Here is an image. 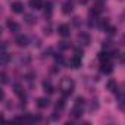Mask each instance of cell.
<instances>
[{
  "instance_id": "18",
  "label": "cell",
  "mask_w": 125,
  "mask_h": 125,
  "mask_svg": "<svg viewBox=\"0 0 125 125\" xmlns=\"http://www.w3.org/2000/svg\"><path fill=\"white\" fill-rule=\"evenodd\" d=\"M62 10H63V13H71L72 10H74V6H72V3H69V2H66V3H63V9H62Z\"/></svg>"
},
{
  "instance_id": "37",
  "label": "cell",
  "mask_w": 125,
  "mask_h": 125,
  "mask_svg": "<svg viewBox=\"0 0 125 125\" xmlns=\"http://www.w3.org/2000/svg\"><path fill=\"white\" fill-rule=\"evenodd\" d=\"M80 3H81V5H84V3H87V0H80Z\"/></svg>"
},
{
  "instance_id": "33",
  "label": "cell",
  "mask_w": 125,
  "mask_h": 125,
  "mask_svg": "<svg viewBox=\"0 0 125 125\" xmlns=\"http://www.w3.org/2000/svg\"><path fill=\"white\" fill-rule=\"evenodd\" d=\"M119 60H121V62H125V53L119 54Z\"/></svg>"
},
{
  "instance_id": "1",
  "label": "cell",
  "mask_w": 125,
  "mask_h": 125,
  "mask_svg": "<svg viewBox=\"0 0 125 125\" xmlns=\"http://www.w3.org/2000/svg\"><path fill=\"white\" fill-rule=\"evenodd\" d=\"M74 88H75V83H74L72 78L65 77V78H62V80H60V83H59V91L63 94V96H69V94H72Z\"/></svg>"
},
{
  "instance_id": "27",
  "label": "cell",
  "mask_w": 125,
  "mask_h": 125,
  "mask_svg": "<svg viewBox=\"0 0 125 125\" xmlns=\"http://www.w3.org/2000/svg\"><path fill=\"white\" fill-rule=\"evenodd\" d=\"M44 34H47V35L52 34V27H50V25H46V27H44Z\"/></svg>"
},
{
  "instance_id": "4",
  "label": "cell",
  "mask_w": 125,
  "mask_h": 125,
  "mask_svg": "<svg viewBox=\"0 0 125 125\" xmlns=\"http://www.w3.org/2000/svg\"><path fill=\"white\" fill-rule=\"evenodd\" d=\"M13 90H15V94L22 100V103L25 104V93H24V88H22V85L21 84H15L13 85Z\"/></svg>"
},
{
  "instance_id": "36",
  "label": "cell",
  "mask_w": 125,
  "mask_h": 125,
  "mask_svg": "<svg viewBox=\"0 0 125 125\" xmlns=\"http://www.w3.org/2000/svg\"><path fill=\"white\" fill-rule=\"evenodd\" d=\"M121 43H122V44H124V46H125V34H124V35H122V38H121Z\"/></svg>"
},
{
  "instance_id": "6",
  "label": "cell",
  "mask_w": 125,
  "mask_h": 125,
  "mask_svg": "<svg viewBox=\"0 0 125 125\" xmlns=\"http://www.w3.org/2000/svg\"><path fill=\"white\" fill-rule=\"evenodd\" d=\"M81 66V57L80 56H72L71 57V60H69V68H74V69H77V68H80Z\"/></svg>"
},
{
  "instance_id": "19",
  "label": "cell",
  "mask_w": 125,
  "mask_h": 125,
  "mask_svg": "<svg viewBox=\"0 0 125 125\" xmlns=\"http://www.w3.org/2000/svg\"><path fill=\"white\" fill-rule=\"evenodd\" d=\"M99 60H100V62H107V60H110V54H109L107 52H106V53H104V52H100V53H99Z\"/></svg>"
},
{
  "instance_id": "11",
  "label": "cell",
  "mask_w": 125,
  "mask_h": 125,
  "mask_svg": "<svg viewBox=\"0 0 125 125\" xmlns=\"http://www.w3.org/2000/svg\"><path fill=\"white\" fill-rule=\"evenodd\" d=\"M6 25H8V28H9L12 32H18V31H19V24H16V22L12 21V19H8Z\"/></svg>"
},
{
  "instance_id": "9",
  "label": "cell",
  "mask_w": 125,
  "mask_h": 125,
  "mask_svg": "<svg viewBox=\"0 0 125 125\" xmlns=\"http://www.w3.org/2000/svg\"><path fill=\"white\" fill-rule=\"evenodd\" d=\"M71 116L75 118V119L81 118V116H83V107H81V106H74L72 110H71Z\"/></svg>"
},
{
  "instance_id": "24",
  "label": "cell",
  "mask_w": 125,
  "mask_h": 125,
  "mask_svg": "<svg viewBox=\"0 0 125 125\" xmlns=\"http://www.w3.org/2000/svg\"><path fill=\"white\" fill-rule=\"evenodd\" d=\"M54 60L57 62V63H63V56H62V54H54Z\"/></svg>"
},
{
  "instance_id": "23",
  "label": "cell",
  "mask_w": 125,
  "mask_h": 125,
  "mask_svg": "<svg viewBox=\"0 0 125 125\" xmlns=\"http://www.w3.org/2000/svg\"><path fill=\"white\" fill-rule=\"evenodd\" d=\"M75 106H81V107H84V99H83V97H77V100H75Z\"/></svg>"
},
{
  "instance_id": "28",
  "label": "cell",
  "mask_w": 125,
  "mask_h": 125,
  "mask_svg": "<svg viewBox=\"0 0 125 125\" xmlns=\"http://www.w3.org/2000/svg\"><path fill=\"white\" fill-rule=\"evenodd\" d=\"M106 31H107L109 34H115V28H113V27H110V25L106 28Z\"/></svg>"
},
{
  "instance_id": "38",
  "label": "cell",
  "mask_w": 125,
  "mask_h": 125,
  "mask_svg": "<svg viewBox=\"0 0 125 125\" xmlns=\"http://www.w3.org/2000/svg\"><path fill=\"white\" fill-rule=\"evenodd\" d=\"M96 2H99V3H103V2H104V0H96Z\"/></svg>"
},
{
  "instance_id": "2",
  "label": "cell",
  "mask_w": 125,
  "mask_h": 125,
  "mask_svg": "<svg viewBox=\"0 0 125 125\" xmlns=\"http://www.w3.org/2000/svg\"><path fill=\"white\" fill-rule=\"evenodd\" d=\"M90 41H91V38H90V35L87 32H80L78 34V43H80V46H88Z\"/></svg>"
},
{
  "instance_id": "16",
  "label": "cell",
  "mask_w": 125,
  "mask_h": 125,
  "mask_svg": "<svg viewBox=\"0 0 125 125\" xmlns=\"http://www.w3.org/2000/svg\"><path fill=\"white\" fill-rule=\"evenodd\" d=\"M116 103H118V106H121V107L125 106V91H121V93L116 96Z\"/></svg>"
},
{
  "instance_id": "5",
  "label": "cell",
  "mask_w": 125,
  "mask_h": 125,
  "mask_svg": "<svg viewBox=\"0 0 125 125\" xmlns=\"http://www.w3.org/2000/svg\"><path fill=\"white\" fill-rule=\"evenodd\" d=\"M57 32H59V35H62V37H68V35L71 34V28H69L66 24H62V25H59Z\"/></svg>"
},
{
  "instance_id": "20",
  "label": "cell",
  "mask_w": 125,
  "mask_h": 125,
  "mask_svg": "<svg viewBox=\"0 0 125 125\" xmlns=\"http://www.w3.org/2000/svg\"><path fill=\"white\" fill-rule=\"evenodd\" d=\"M24 19H25V22L30 24V25L35 24V18H34L32 15H30V13H25V15H24Z\"/></svg>"
},
{
  "instance_id": "3",
  "label": "cell",
  "mask_w": 125,
  "mask_h": 125,
  "mask_svg": "<svg viewBox=\"0 0 125 125\" xmlns=\"http://www.w3.org/2000/svg\"><path fill=\"white\" fill-rule=\"evenodd\" d=\"M15 43H16V46H19V47H25V46L28 44V37L24 35V34H18V35L15 37Z\"/></svg>"
},
{
  "instance_id": "17",
  "label": "cell",
  "mask_w": 125,
  "mask_h": 125,
  "mask_svg": "<svg viewBox=\"0 0 125 125\" xmlns=\"http://www.w3.org/2000/svg\"><path fill=\"white\" fill-rule=\"evenodd\" d=\"M102 10H103V9H102V3H99V5H96V6H93V8L90 9V15H91V16H93V15L97 16Z\"/></svg>"
},
{
  "instance_id": "32",
  "label": "cell",
  "mask_w": 125,
  "mask_h": 125,
  "mask_svg": "<svg viewBox=\"0 0 125 125\" xmlns=\"http://www.w3.org/2000/svg\"><path fill=\"white\" fill-rule=\"evenodd\" d=\"M75 54H77V56H80V57L83 56V53H81V50H80V49H75Z\"/></svg>"
},
{
  "instance_id": "34",
  "label": "cell",
  "mask_w": 125,
  "mask_h": 125,
  "mask_svg": "<svg viewBox=\"0 0 125 125\" xmlns=\"http://www.w3.org/2000/svg\"><path fill=\"white\" fill-rule=\"evenodd\" d=\"M50 53H52V49H50V47H49V49H47V50H46V52H44V56H49V54H50Z\"/></svg>"
},
{
  "instance_id": "7",
  "label": "cell",
  "mask_w": 125,
  "mask_h": 125,
  "mask_svg": "<svg viewBox=\"0 0 125 125\" xmlns=\"http://www.w3.org/2000/svg\"><path fill=\"white\" fill-rule=\"evenodd\" d=\"M100 69H102L103 74H110V72L113 71V66H112V63H110V60H107V62H102Z\"/></svg>"
},
{
  "instance_id": "21",
  "label": "cell",
  "mask_w": 125,
  "mask_h": 125,
  "mask_svg": "<svg viewBox=\"0 0 125 125\" xmlns=\"http://www.w3.org/2000/svg\"><path fill=\"white\" fill-rule=\"evenodd\" d=\"M52 10H53L52 3H46V5H44V13H46V16H50V15H52Z\"/></svg>"
},
{
  "instance_id": "13",
  "label": "cell",
  "mask_w": 125,
  "mask_h": 125,
  "mask_svg": "<svg viewBox=\"0 0 125 125\" xmlns=\"http://www.w3.org/2000/svg\"><path fill=\"white\" fill-rule=\"evenodd\" d=\"M49 102H50V100H49L47 97H38V99H37V106H38L40 109H44V107L49 106Z\"/></svg>"
},
{
  "instance_id": "25",
  "label": "cell",
  "mask_w": 125,
  "mask_h": 125,
  "mask_svg": "<svg viewBox=\"0 0 125 125\" xmlns=\"http://www.w3.org/2000/svg\"><path fill=\"white\" fill-rule=\"evenodd\" d=\"M99 107V103H97V100H93V103L90 104V110H96Z\"/></svg>"
},
{
  "instance_id": "10",
  "label": "cell",
  "mask_w": 125,
  "mask_h": 125,
  "mask_svg": "<svg viewBox=\"0 0 125 125\" xmlns=\"http://www.w3.org/2000/svg\"><path fill=\"white\" fill-rule=\"evenodd\" d=\"M10 8H12V12H15V13H22L24 12V5L21 2H13Z\"/></svg>"
},
{
  "instance_id": "15",
  "label": "cell",
  "mask_w": 125,
  "mask_h": 125,
  "mask_svg": "<svg viewBox=\"0 0 125 125\" xmlns=\"http://www.w3.org/2000/svg\"><path fill=\"white\" fill-rule=\"evenodd\" d=\"M43 90H44L47 94H52V93L54 91V88H53V85H52L50 81H43Z\"/></svg>"
},
{
  "instance_id": "22",
  "label": "cell",
  "mask_w": 125,
  "mask_h": 125,
  "mask_svg": "<svg viewBox=\"0 0 125 125\" xmlns=\"http://www.w3.org/2000/svg\"><path fill=\"white\" fill-rule=\"evenodd\" d=\"M65 107V99H59L57 102H56V109L57 110H62Z\"/></svg>"
},
{
  "instance_id": "26",
  "label": "cell",
  "mask_w": 125,
  "mask_h": 125,
  "mask_svg": "<svg viewBox=\"0 0 125 125\" xmlns=\"http://www.w3.org/2000/svg\"><path fill=\"white\" fill-rule=\"evenodd\" d=\"M0 78H2V84H6V83H8V75H6L5 72L0 74Z\"/></svg>"
},
{
  "instance_id": "30",
  "label": "cell",
  "mask_w": 125,
  "mask_h": 125,
  "mask_svg": "<svg viewBox=\"0 0 125 125\" xmlns=\"http://www.w3.org/2000/svg\"><path fill=\"white\" fill-rule=\"evenodd\" d=\"M40 44H41V43H40V38H38V37H35V38H34V46L40 47Z\"/></svg>"
},
{
  "instance_id": "35",
  "label": "cell",
  "mask_w": 125,
  "mask_h": 125,
  "mask_svg": "<svg viewBox=\"0 0 125 125\" xmlns=\"http://www.w3.org/2000/svg\"><path fill=\"white\" fill-rule=\"evenodd\" d=\"M78 19H80V18H74V24H75V25H78V24H80V21H78Z\"/></svg>"
},
{
  "instance_id": "29",
  "label": "cell",
  "mask_w": 125,
  "mask_h": 125,
  "mask_svg": "<svg viewBox=\"0 0 125 125\" xmlns=\"http://www.w3.org/2000/svg\"><path fill=\"white\" fill-rule=\"evenodd\" d=\"M68 47H69V44H68L66 41H62V43H60V49H68Z\"/></svg>"
},
{
  "instance_id": "31",
  "label": "cell",
  "mask_w": 125,
  "mask_h": 125,
  "mask_svg": "<svg viewBox=\"0 0 125 125\" xmlns=\"http://www.w3.org/2000/svg\"><path fill=\"white\" fill-rule=\"evenodd\" d=\"M32 78H34V74H31V72L27 74V80H28V81H32Z\"/></svg>"
},
{
  "instance_id": "12",
  "label": "cell",
  "mask_w": 125,
  "mask_h": 125,
  "mask_svg": "<svg viewBox=\"0 0 125 125\" xmlns=\"http://www.w3.org/2000/svg\"><path fill=\"white\" fill-rule=\"evenodd\" d=\"M9 59H10L9 53H8L6 50H2V53H0V63H2V65H8Z\"/></svg>"
},
{
  "instance_id": "14",
  "label": "cell",
  "mask_w": 125,
  "mask_h": 125,
  "mask_svg": "<svg viewBox=\"0 0 125 125\" xmlns=\"http://www.w3.org/2000/svg\"><path fill=\"white\" fill-rule=\"evenodd\" d=\"M106 87H107V90L112 91V93H116V91H118V85H116V81H115V80H109L107 84H106Z\"/></svg>"
},
{
  "instance_id": "8",
  "label": "cell",
  "mask_w": 125,
  "mask_h": 125,
  "mask_svg": "<svg viewBox=\"0 0 125 125\" xmlns=\"http://www.w3.org/2000/svg\"><path fill=\"white\" fill-rule=\"evenodd\" d=\"M30 6H31V9L40 10L44 8V3H43V0H30Z\"/></svg>"
}]
</instances>
